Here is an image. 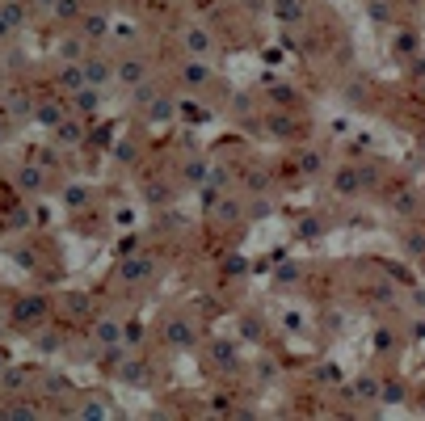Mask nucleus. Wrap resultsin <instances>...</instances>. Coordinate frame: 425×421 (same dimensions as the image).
<instances>
[{
	"label": "nucleus",
	"mask_w": 425,
	"mask_h": 421,
	"mask_svg": "<svg viewBox=\"0 0 425 421\" xmlns=\"http://www.w3.org/2000/svg\"><path fill=\"white\" fill-rule=\"evenodd\" d=\"M42 316H46V299H42V295H21V299L13 303V325H17V329H34Z\"/></svg>",
	"instance_id": "1"
},
{
	"label": "nucleus",
	"mask_w": 425,
	"mask_h": 421,
	"mask_svg": "<svg viewBox=\"0 0 425 421\" xmlns=\"http://www.w3.org/2000/svg\"><path fill=\"white\" fill-rule=\"evenodd\" d=\"M80 68H84V84H93V89H105V84L114 80V64L105 60V55H84Z\"/></svg>",
	"instance_id": "2"
},
{
	"label": "nucleus",
	"mask_w": 425,
	"mask_h": 421,
	"mask_svg": "<svg viewBox=\"0 0 425 421\" xmlns=\"http://www.w3.org/2000/svg\"><path fill=\"white\" fill-rule=\"evenodd\" d=\"M265 131L274 139H295V135H303V123L295 114H287V110H270L265 114Z\"/></svg>",
	"instance_id": "3"
},
{
	"label": "nucleus",
	"mask_w": 425,
	"mask_h": 421,
	"mask_svg": "<svg viewBox=\"0 0 425 421\" xmlns=\"http://www.w3.org/2000/svg\"><path fill=\"white\" fill-rule=\"evenodd\" d=\"M114 80H118L123 89H135V84H143V80H147V60H135V55L118 60V64H114Z\"/></svg>",
	"instance_id": "4"
},
{
	"label": "nucleus",
	"mask_w": 425,
	"mask_h": 421,
	"mask_svg": "<svg viewBox=\"0 0 425 421\" xmlns=\"http://www.w3.org/2000/svg\"><path fill=\"white\" fill-rule=\"evenodd\" d=\"M333 190H337V198H358L366 186H362V169L358 165H341L337 173H333Z\"/></svg>",
	"instance_id": "5"
},
{
	"label": "nucleus",
	"mask_w": 425,
	"mask_h": 421,
	"mask_svg": "<svg viewBox=\"0 0 425 421\" xmlns=\"http://www.w3.org/2000/svg\"><path fill=\"white\" fill-rule=\"evenodd\" d=\"M186 51L194 60H206L210 51H215V34H210L206 26H186Z\"/></svg>",
	"instance_id": "6"
},
{
	"label": "nucleus",
	"mask_w": 425,
	"mask_h": 421,
	"mask_svg": "<svg viewBox=\"0 0 425 421\" xmlns=\"http://www.w3.org/2000/svg\"><path fill=\"white\" fill-rule=\"evenodd\" d=\"M118 274H123V283H147V278L156 274V261H152L147 253H139V257H127Z\"/></svg>",
	"instance_id": "7"
},
{
	"label": "nucleus",
	"mask_w": 425,
	"mask_h": 421,
	"mask_svg": "<svg viewBox=\"0 0 425 421\" xmlns=\"http://www.w3.org/2000/svg\"><path fill=\"white\" fill-rule=\"evenodd\" d=\"M84 135H89V131H84V123H80V118H68V114H64V118H60V127H55V143H64V147L84 143Z\"/></svg>",
	"instance_id": "8"
},
{
	"label": "nucleus",
	"mask_w": 425,
	"mask_h": 421,
	"mask_svg": "<svg viewBox=\"0 0 425 421\" xmlns=\"http://www.w3.org/2000/svg\"><path fill=\"white\" fill-rule=\"evenodd\" d=\"M165 341L169 346H177V350H186V346H194V325L190 321H165Z\"/></svg>",
	"instance_id": "9"
},
{
	"label": "nucleus",
	"mask_w": 425,
	"mask_h": 421,
	"mask_svg": "<svg viewBox=\"0 0 425 421\" xmlns=\"http://www.w3.org/2000/svg\"><path fill=\"white\" fill-rule=\"evenodd\" d=\"M181 80H186L190 89H202V84L210 80V64H206V60H194V55H190V60L181 64Z\"/></svg>",
	"instance_id": "10"
},
{
	"label": "nucleus",
	"mask_w": 425,
	"mask_h": 421,
	"mask_svg": "<svg viewBox=\"0 0 425 421\" xmlns=\"http://www.w3.org/2000/svg\"><path fill=\"white\" fill-rule=\"evenodd\" d=\"M42 186H46L42 165H21V169H17V190H21V194H38Z\"/></svg>",
	"instance_id": "11"
},
{
	"label": "nucleus",
	"mask_w": 425,
	"mask_h": 421,
	"mask_svg": "<svg viewBox=\"0 0 425 421\" xmlns=\"http://www.w3.org/2000/svg\"><path fill=\"white\" fill-rule=\"evenodd\" d=\"M30 114H34V123H42V127L55 131L60 118H64V105H55V101H38V105H30Z\"/></svg>",
	"instance_id": "12"
},
{
	"label": "nucleus",
	"mask_w": 425,
	"mask_h": 421,
	"mask_svg": "<svg viewBox=\"0 0 425 421\" xmlns=\"http://www.w3.org/2000/svg\"><path fill=\"white\" fill-rule=\"evenodd\" d=\"M26 0H0V21H5L9 30H17V26H26Z\"/></svg>",
	"instance_id": "13"
},
{
	"label": "nucleus",
	"mask_w": 425,
	"mask_h": 421,
	"mask_svg": "<svg viewBox=\"0 0 425 421\" xmlns=\"http://www.w3.org/2000/svg\"><path fill=\"white\" fill-rule=\"evenodd\" d=\"M93 337H97L101 346H114V341H123V321H114V316H101V321H97V329H93Z\"/></svg>",
	"instance_id": "14"
},
{
	"label": "nucleus",
	"mask_w": 425,
	"mask_h": 421,
	"mask_svg": "<svg viewBox=\"0 0 425 421\" xmlns=\"http://www.w3.org/2000/svg\"><path fill=\"white\" fill-rule=\"evenodd\" d=\"M210 358H215V366L232 371V366L240 362V354H236V341H215V346H210Z\"/></svg>",
	"instance_id": "15"
},
{
	"label": "nucleus",
	"mask_w": 425,
	"mask_h": 421,
	"mask_svg": "<svg viewBox=\"0 0 425 421\" xmlns=\"http://www.w3.org/2000/svg\"><path fill=\"white\" fill-rule=\"evenodd\" d=\"M105 30H110V17L105 13H80V34L84 38H101Z\"/></svg>",
	"instance_id": "16"
},
{
	"label": "nucleus",
	"mask_w": 425,
	"mask_h": 421,
	"mask_svg": "<svg viewBox=\"0 0 425 421\" xmlns=\"http://www.w3.org/2000/svg\"><path fill=\"white\" fill-rule=\"evenodd\" d=\"M173 114H177L173 97H169V93H156V101L147 105V118H152V123H165V118H173Z\"/></svg>",
	"instance_id": "17"
},
{
	"label": "nucleus",
	"mask_w": 425,
	"mask_h": 421,
	"mask_svg": "<svg viewBox=\"0 0 425 421\" xmlns=\"http://www.w3.org/2000/svg\"><path fill=\"white\" fill-rule=\"evenodd\" d=\"M72 105H76V114H93L97 105H101V93H97L93 84H84L80 93H72Z\"/></svg>",
	"instance_id": "18"
},
{
	"label": "nucleus",
	"mask_w": 425,
	"mask_h": 421,
	"mask_svg": "<svg viewBox=\"0 0 425 421\" xmlns=\"http://www.w3.org/2000/svg\"><path fill=\"white\" fill-rule=\"evenodd\" d=\"M60 89H64L68 97H72V93H80V89H84V68H80V64L64 68V72H60Z\"/></svg>",
	"instance_id": "19"
},
{
	"label": "nucleus",
	"mask_w": 425,
	"mask_h": 421,
	"mask_svg": "<svg viewBox=\"0 0 425 421\" xmlns=\"http://www.w3.org/2000/svg\"><path fill=\"white\" fill-rule=\"evenodd\" d=\"M51 13H55L60 21H80L84 0H55V5H51Z\"/></svg>",
	"instance_id": "20"
},
{
	"label": "nucleus",
	"mask_w": 425,
	"mask_h": 421,
	"mask_svg": "<svg viewBox=\"0 0 425 421\" xmlns=\"http://www.w3.org/2000/svg\"><path fill=\"white\" fill-rule=\"evenodd\" d=\"M392 46H396V55H408V60H413V55H421V38H417L413 30H400Z\"/></svg>",
	"instance_id": "21"
},
{
	"label": "nucleus",
	"mask_w": 425,
	"mask_h": 421,
	"mask_svg": "<svg viewBox=\"0 0 425 421\" xmlns=\"http://www.w3.org/2000/svg\"><path fill=\"white\" fill-rule=\"evenodd\" d=\"M84 55H89V38H84V34H72V38H64V60L80 64Z\"/></svg>",
	"instance_id": "22"
},
{
	"label": "nucleus",
	"mask_w": 425,
	"mask_h": 421,
	"mask_svg": "<svg viewBox=\"0 0 425 421\" xmlns=\"http://www.w3.org/2000/svg\"><path fill=\"white\" fill-rule=\"evenodd\" d=\"M320 169H325V156L316 152V147L299 152V173H303V177H316V173H320Z\"/></svg>",
	"instance_id": "23"
},
{
	"label": "nucleus",
	"mask_w": 425,
	"mask_h": 421,
	"mask_svg": "<svg viewBox=\"0 0 425 421\" xmlns=\"http://www.w3.org/2000/svg\"><path fill=\"white\" fill-rule=\"evenodd\" d=\"M0 388H5V392H21L26 388V371H17V366H0Z\"/></svg>",
	"instance_id": "24"
},
{
	"label": "nucleus",
	"mask_w": 425,
	"mask_h": 421,
	"mask_svg": "<svg viewBox=\"0 0 425 421\" xmlns=\"http://www.w3.org/2000/svg\"><path fill=\"white\" fill-rule=\"evenodd\" d=\"M118 375H123L127 384H147V362H143V358H131L127 366H118Z\"/></svg>",
	"instance_id": "25"
},
{
	"label": "nucleus",
	"mask_w": 425,
	"mask_h": 421,
	"mask_svg": "<svg viewBox=\"0 0 425 421\" xmlns=\"http://www.w3.org/2000/svg\"><path fill=\"white\" fill-rule=\"evenodd\" d=\"M274 13L295 26V21H303V0H274Z\"/></svg>",
	"instance_id": "26"
},
{
	"label": "nucleus",
	"mask_w": 425,
	"mask_h": 421,
	"mask_svg": "<svg viewBox=\"0 0 425 421\" xmlns=\"http://www.w3.org/2000/svg\"><path fill=\"white\" fill-rule=\"evenodd\" d=\"M156 93H161V89H156L152 80H143V84H135V89H131V101L139 105V110H147V105L156 101Z\"/></svg>",
	"instance_id": "27"
},
{
	"label": "nucleus",
	"mask_w": 425,
	"mask_h": 421,
	"mask_svg": "<svg viewBox=\"0 0 425 421\" xmlns=\"http://www.w3.org/2000/svg\"><path fill=\"white\" fill-rule=\"evenodd\" d=\"M379 388H383L379 379H358V384L350 388V396H354V400H375V396H379Z\"/></svg>",
	"instance_id": "28"
},
{
	"label": "nucleus",
	"mask_w": 425,
	"mask_h": 421,
	"mask_svg": "<svg viewBox=\"0 0 425 421\" xmlns=\"http://www.w3.org/2000/svg\"><path fill=\"white\" fill-rule=\"evenodd\" d=\"M366 13L375 17L379 26H388V21H392V5H388V0H366Z\"/></svg>",
	"instance_id": "29"
},
{
	"label": "nucleus",
	"mask_w": 425,
	"mask_h": 421,
	"mask_svg": "<svg viewBox=\"0 0 425 421\" xmlns=\"http://www.w3.org/2000/svg\"><path fill=\"white\" fill-rule=\"evenodd\" d=\"M206 177H210V165H206V161H190V165H186V181H194V186H202Z\"/></svg>",
	"instance_id": "30"
},
{
	"label": "nucleus",
	"mask_w": 425,
	"mask_h": 421,
	"mask_svg": "<svg viewBox=\"0 0 425 421\" xmlns=\"http://www.w3.org/2000/svg\"><path fill=\"white\" fill-rule=\"evenodd\" d=\"M392 206H396V210H400V215H417V210H421V202H417V198H413V194H408V190H404V194H400V198H392Z\"/></svg>",
	"instance_id": "31"
},
{
	"label": "nucleus",
	"mask_w": 425,
	"mask_h": 421,
	"mask_svg": "<svg viewBox=\"0 0 425 421\" xmlns=\"http://www.w3.org/2000/svg\"><path fill=\"white\" fill-rule=\"evenodd\" d=\"M139 341H143V325H139V321L123 325V346H139Z\"/></svg>",
	"instance_id": "32"
},
{
	"label": "nucleus",
	"mask_w": 425,
	"mask_h": 421,
	"mask_svg": "<svg viewBox=\"0 0 425 421\" xmlns=\"http://www.w3.org/2000/svg\"><path fill=\"white\" fill-rule=\"evenodd\" d=\"M84 198H89V190H84V186H72V190L64 194V202H68V206H84Z\"/></svg>",
	"instance_id": "33"
},
{
	"label": "nucleus",
	"mask_w": 425,
	"mask_h": 421,
	"mask_svg": "<svg viewBox=\"0 0 425 421\" xmlns=\"http://www.w3.org/2000/svg\"><path fill=\"white\" fill-rule=\"evenodd\" d=\"M198 198H202V206L210 210V206L219 202V186H202V190H198Z\"/></svg>",
	"instance_id": "34"
},
{
	"label": "nucleus",
	"mask_w": 425,
	"mask_h": 421,
	"mask_svg": "<svg viewBox=\"0 0 425 421\" xmlns=\"http://www.w3.org/2000/svg\"><path fill=\"white\" fill-rule=\"evenodd\" d=\"M46 392H51V396L68 392V379H64V375H46Z\"/></svg>",
	"instance_id": "35"
},
{
	"label": "nucleus",
	"mask_w": 425,
	"mask_h": 421,
	"mask_svg": "<svg viewBox=\"0 0 425 421\" xmlns=\"http://www.w3.org/2000/svg\"><path fill=\"white\" fill-rule=\"evenodd\" d=\"M270 97H274L278 105H291V101H295V93H291L287 84H278V89H270Z\"/></svg>",
	"instance_id": "36"
},
{
	"label": "nucleus",
	"mask_w": 425,
	"mask_h": 421,
	"mask_svg": "<svg viewBox=\"0 0 425 421\" xmlns=\"http://www.w3.org/2000/svg\"><path fill=\"white\" fill-rule=\"evenodd\" d=\"M34 413H38L34 404H9L5 409V417H34Z\"/></svg>",
	"instance_id": "37"
},
{
	"label": "nucleus",
	"mask_w": 425,
	"mask_h": 421,
	"mask_svg": "<svg viewBox=\"0 0 425 421\" xmlns=\"http://www.w3.org/2000/svg\"><path fill=\"white\" fill-rule=\"evenodd\" d=\"M68 307H72V316H84V312H89V299H84V295H72Z\"/></svg>",
	"instance_id": "38"
},
{
	"label": "nucleus",
	"mask_w": 425,
	"mask_h": 421,
	"mask_svg": "<svg viewBox=\"0 0 425 421\" xmlns=\"http://www.w3.org/2000/svg\"><path fill=\"white\" fill-rule=\"evenodd\" d=\"M147 198H152V202H165V198H169V190H165L161 181H152V186H147Z\"/></svg>",
	"instance_id": "39"
},
{
	"label": "nucleus",
	"mask_w": 425,
	"mask_h": 421,
	"mask_svg": "<svg viewBox=\"0 0 425 421\" xmlns=\"http://www.w3.org/2000/svg\"><path fill=\"white\" fill-rule=\"evenodd\" d=\"M80 417H105V404H97V400H89V404L80 409Z\"/></svg>",
	"instance_id": "40"
},
{
	"label": "nucleus",
	"mask_w": 425,
	"mask_h": 421,
	"mask_svg": "<svg viewBox=\"0 0 425 421\" xmlns=\"http://www.w3.org/2000/svg\"><path fill=\"white\" fill-rule=\"evenodd\" d=\"M224 270H228V274H244V257H228Z\"/></svg>",
	"instance_id": "41"
},
{
	"label": "nucleus",
	"mask_w": 425,
	"mask_h": 421,
	"mask_svg": "<svg viewBox=\"0 0 425 421\" xmlns=\"http://www.w3.org/2000/svg\"><path fill=\"white\" fill-rule=\"evenodd\" d=\"M320 379H329V384H333V379H341V371H337V366H320Z\"/></svg>",
	"instance_id": "42"
},
{
	"label": "nucleus",
	"mask_w": 425,
	"mask_h": 421,
	"mask_svg": "<svg viewBox=\"0 0 425 421\" xmlns=\"http://www.w3.org/2000/svg\"><path fill=\"white\" fill-rule=\"evenodd\" d=\"M299 232H307V236H316V232H320V224H316V220H303V224H299Z\"/></svg>",
	"instance_id": "43"
},
{
	"label": "nucleus",
	"mask_w": 425,
	"mask_h": 421,
	"mask_svg": "<svg viewBox=\"0 0 425 421\" xmlns=\"http://www.w3.org/2000/svg\"><path fill=\"white\" fill-rule=\"evenodd\" d=\"M9 139V123H5V114H0V143Z\"/></svg>",
	"instance_id": "44"
},
{
	"label": "nucleus",
	"mask_w": 425,
	"mask_h": 421,
	"mask_svg": "<svg viewBox=\"0 0 425 421\" xmlns=\"http://www.w3.org/2000/svg\"><path fill=\"white\" fill-rule=\"evenodd\" d=\"M30 5H38V9H51V5H55V0H30Z\"/></svg>",
	"instance_id": "45"
},
{
	"label": "nucleus",
	"mask_w": 425,
	"mask_h": 421,
	"mask_svg": "<svg viewBox=\"0 0 425 421\" xmlns=\"http://www.w3.org/2000/svg\"><path fill=\"white\" fill-rule=\"evenodd\" d=\"M5 34H9V26H5V21H0V38H5Z\"/></svg>",
	"instance_id": "46"
},
{
	"label": "nucleus",
	"mask_w": 425,
	"mask_h": 421,
	"mask_svg": "<svg viewBox=\"0 0 425 421\" xmlns=\"http://www.w3.org/2000/svg\"><path fill=\"white\" fill-rule=\"evenodd\" d=\"M0 329H5V312H0Z\"/></svg>",
	"instance_id": "47"
},
{
	"label": "nucleus",
	"mask_w": 425,
	"mask_h": 421,
	"mask_svg": "<svg viewBox=\"0 0 425 421\" xmlns=\"http://www.w3.org/2000/svg\"><path fill=\"white\" fill-rule=\"evenodd\" d=\"M5 362H9V358H5V354H0V366H5Z\"/></svg>",
	"instance_id": "48"
},
{
	"label": "nucleus",
	"mask_w": 425,
	"mask_h": 421,
	"mask_svg": "<svg viewBox=\"0 0 425 421\" xmlns=\"http://www.w3.org/2000/svg\"><path fill=\"white\" fill-rule=\"evenodd\" d=\"M421 303H425V295H421Z\"/></svg>",
	"instance_id": "49"
}]
</instances>
